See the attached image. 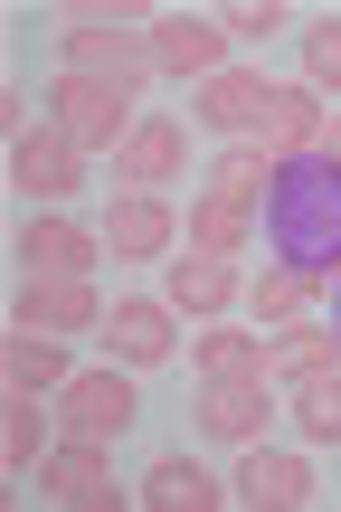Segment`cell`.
Segmentation results:
<instances>
[{
	"instance_id": "cell-25",
	"label": "cell",
	"mask_w": 341,
	"mask_h": 512,
	"mask_svg": "<svg viewBox=\"0 0 341 512\" xmlns=\"http://www.w3.org/2000/svg\"><path fill=\"white\" fill-rule=\"evenodd\" d=\"M294 427H304L313 446H341V370H323V380L294 389Z\"/></svg>"
},
{
	"instance_id": "cell-20",
	"label": "cell",
	"mask_w": 341,
	"mask_h": 512,
	"mask_svg": "<svg viewBox=\"0 0 341 512\" xmlns=\"http://www.w3.org/2000/svg\"><path fill=\"white\" fill-rule=\"evenodd\" d=\"M0 370H10V389H29V399H48V389H67V351H57V332H10V351H0Z\"/></svg>"
},
{
	"instance_id": "cell-17",
	"label": "cell",
	"mask_w": 341,
	"mask_h": 512,
	"mask_svg": "<svg viewBox=\"0 0 341 512\" xmlns=\"http://www.w3.org/2000/svg\"><path fill=\"white\" fill-rule=\"evenodd\" d=\"M237 304V266L228 256H171V313H199V323H209V313H228Z\"/></svg>"
},
{
	"instance_id": "cell-27",
	"label": "cell",
	"mask_w": 341,
	"mask_h": 512,
	"mask_svg": "<svg viewBox=\"0 0 341 512\" xmlns=\"http://www.w3.org/2000/svg\"><path fill=\"white\" fill-rule=\"evenodd\" d=\"M304 294H313V275H294V266H266L256 275V323H294V313H304Z\"/></svg>"
},
{
	"instance_id": "cell-13",
	"label": "cell",
	"mask_w": 341,
	"mask_h": 512,
	"mask_svg": "<svg viewBox=\"0 0 341 512\" xmlns=\"http://www.w3.org/2000/svg\"><path fill=\"white\" fill-rule=\"evenodd\" d=\"M256 133H266L275 162L313 152V143H323V95H313V86H266V124H256Z\"/></svg>"
},
{
	"instance_id": "cell-15",
	"label": "cell",
	"mask_w": 341,
	"mask_h": 512,
	"mask_svg": "<svg viewBox=\"0 0 341 512\" xmlns=\"http://www.w3.org/2000/svg\"><path fill=\"white\" fill-rule=\"evenodd\" d=\"M95 238H105V256H162V247H171V209L152 200V190H124V200L105 209Z\"/></svg>"
},
{
	"instance_id": "cell-24",
	"label": "cell",
	"mask_w": 341,
	"mask_h": 512,
	"mask_svg": "<svg viewBox=\"0 0 341 512\" xmlns=\"http://www.w3.org/2000/svg\"><path fill=\"white\" fill-rule=\"evenodd\" d=\"M190 247L199 256H237V247H247V209L218 200V190H199V200H190Z\"/></svg>"
},
{
	"instance_id": "cell-6",
	"label": "cell",
	"mask_w": 341,
	"mask_h": 512,
	"mask_svg": "<svg viewBox=\"0 0 341 512\" xmlns=\"http://www.w3.org/2000/svg\"><path fill=\"white\" fill-rule=\"evenodd\" d=\"M10 323L19 332H57V342H67V332H105V294H95L86 275H29Z\"/></svg>"
},
{
	"instance_id": "cell-14",
	"label": "cell",
	"mask_w": 341,
	"mask_h": 512,
	"mask_svg": "<svg viewBox=\"0 0 341 512\" xmlns=\"http://www.w3.org/2000/svg\"><path fill=\"white\" fill-rule=\"evenodd\" d=\"M323 370H341V332L323 323H285V332H266V380H323Z\"/></svg>"
},
{
	"instance_id": "cell-9",
	"label": "cell",
	"mask_w": 341,
	"mask_h": 512,
	"mask_svg": "<svg viewBox=\"0 0 341 512\" xmlns=\"http://www.w3.org/2000/svg\"><path fill=\"white\" fill-rule=\"evenodd\" d=\"M38 503H114V465L95 437H67L38 456Z\"/></svg>"
},
{
	"instance_id": "cell-4",
	"label": "cell",
	"mask_w": 341,
	"mask_h": 512,
	"mask_svg": "<svg viewBox=\"0 0 341 512\" xmlns=\"http://www.w3.org/2000/svg\"><path fill=\"white\" fill-rule=\"evenodd\" d=\"M133 418H143V399H133V380H124V370H76V380L57 389V427H67V437L114 446Z\"/></svg>"
},
{
	"instance_id": "cell-23",
	"label": "cell",
	"mask_w": 341,
	"mask_h": 512,
	"mask_svg": "<svg viewBox=\"0 0 341 512\" xmlns=\"http://www.w3.org/2000/svg\"><path fill=\"white\" fill-rule=\"evenodd\" d=\"M266 181H275V152L266 143H237L228 162L209 171V190H218V200H237V209H266Z\"/></svg>"
},
{
	"instance_id": "cell-10",
	"label": "cell",
	"mask_w": 341,
	"mask_h": 512,
	"mask_svg": "<svg viewBox=\"0 0 341 512\" xmlns=\"http://www.w3.org/2000/svg\"><path fill=\"white\" fill-rule=\"evenodd\" d=\"M171 342H180V332H171V304H152V294H124V304L105 313V351H114L124 370L171 361Z\"/></svg>"
},
{
	"instance_id": "cell-2",
	"label": "cell",
	"mask_w": 341,
	"mask_h": 512,
	"mask_svg": "<svg viewBox=\"0 0 341 512\" xmlns=\"http://www.w3.org/2000/svg\"><path fill=\"white\" fill-rule=\"evenodd\" d=\"M57 38H67V67L76 76H105V86H124V95L152 76V29L133 10H67Z\"/></svg>"
},
{
	"instance_id": "cell-26",
	"label": "cell",
	"mask_w": 341,
	"mask_h": 512,
	"mask_svg": "<svg viewBox=\"0 0 341 512\" xmlns=\"http://www.w3.org/2000/svg\"><path fill=\"white\" fill-rule=\"evenodd\" d=\"M304 86L313 95H341V10L304 29Z\"/></svg>"
},
{
	"instance_id": "cell-8",
	"label": "cell",
	"mask_w": 341,
	"mask_h": 512,
	"mask_svg": "<svg viewBox=\"0 0 341 512\" xmlns=\"http://www.w3.org/2000/svg\"><path fill=\"white\" fill-rule=\"evenodd\" d=\"M228 484H237V503H256V512H294V503H313V465L285 456V446H266V437L237 456Z\"/></svg>"
},
{
	"instance_id": "cell-12",
	"label": "cell",
	"mask_w": 341,
	"mask_h": 512,
	"mask_svg": "<svg viewBox=\"0 0 341 512\" xmlns=\"http://www.w3.org/2000/svg\"><path fill=\"white\" fill-rule=\"evenodd\" d=\"M180 124L171 114H143V124L124 133V152H114V181H133V190H152V200H162V181H180Z\"/></svg>"
},
{
	"instance_id": "cell-5",
	"label": "cell",
	"mask_w": 341,
	"mask_h": 512,
	"mask_svg": "<svg viewBox=\"0 0 341 512\" xmlns=\"http://www.w3.org/2000/svg\"><path fill=\"white\" fill-rule=\"evenodd\" d=\"M10 181L29 190V200H76V181H86V143H67L57 124H19L10 133Z\"/></svg>"
},
{
	"instance_id": "cell-7",
	"label": "cell",
	"mask_w": 341,
	"mask_h": 512,
	"mask_svg": "<svg viewBox=\"0 0 341 512\" xmlns=\"http://www.w3.org/2000/svg\"><path fill=\"white\" fill-rule=\"evenodd\" d=\"M152 67H162V76H199V86H209V76L228 67V29H218V19H199V10L152 19Z\"/></svg>"
},
{
	"instance_id": "cell-28",
	"label": "cell",
	"mask_w": 341,
	"mask_h": 512,
	"mask_svg": "<svg viewBox=\"0 0 341 512\" xmlns=\"http://www.w3.org/2000/svg\"><path fill=\"white\" fill-rule=\"evenodd\" d=\"M218 29H228V38H275V29H285V10H275V0H247V10H228Z\"/></svg>"
},
{
	"instance_id": "cell-16",
	"label": "cell",
	"mask_w": 341,
	"mask_h": 512,
	"mask_svg": "<svg viewBox=\"0 0 341 512\" xmlns=\"http://www.w3.org/2000/svg\"><path fill=\"white\" fill-rule=\"evenodd\" d=\"M95 247H105V238H86L76 219H29V228H19V266H29V275H86Z\"/></svg>"
},
{
	"instance_id": "cell-11",
	"label": "cell",
	"mask_w": 341,
	"mask_h": 512,
	"mask_svg": "<svg viewBox=\"0 0 341 512\" xmlns=\"http://www.w3.org/2000/svg\"><path fill=\"white\" fill-rule=\"evenodd\" d=\"M266 380H209L199 389V437H218V446H256L266 437Z\"/></svg>"
},
{
	"instance_id": "cell-29",
	"label": "cell",
	"mask_w": 341,
	"mask_h": 512,
	"mask_svg": "<svg viewBox=\"0 0 341 512\" xmlns=\"http://www.w3.org/2000/svg\"><path fill=\"white\" fill-rule=\"evenodd\" d=\"M313 152H323V162H341V114H323V143H313Z\"/></svg>"
},
{
	"instance_id": "cell-19",
	"label": "cell",
	"mask_w": 341,
	"mask_h": 512,
	"mask_svg": "<svg viewBox=\"0 0 341 512\" xmlns=\"http://www.w3.org/2000/svg\"><path fill=\"white\" fill-rule=\"evenodd\" d=\"M133 494H143L152 512H209V503H218V484H209V465H199V456H152Z\"/></svg>"
},
{
	"instance_id": "cell-18",
	"label": "cell",
	"mask_w": 341,
	"mask_h": 512,
	"mask_svg": "<svg viewBox=\"0 0 341 512\" xmlns=\"http://www.w3.org/2000/svg\"><path fill=\"white\" fill-rule=\"evenodd\" d=\"M199 124H218V133H256V124H266V76L218 67L209 86H199Z\"/></svg>"
},
{
	"instance_id": "cell-30",
	"label": "cell",
	"mask_w": 341,
	"mask_h": 512,
	"mask_svg": "<svg viewBox=\"0 0 341 512\" xmlns=\"http://www.w3.org/2000/svg\"><path fill=\"white\" fill-rule=\"evenodd\" d=\"M332 332H341V294H332Z\"/></svg>"
},
{
	"instance_id": "cell-22",
	"label": "cell",
	"mask_w": 341,
	"mask_h": 512,
	"mask_svg": "<svg viewBox=\"0 0 341 512\" xmlns=\"http://www.w3.org/2000/svg\"><path fill=\"white\" fill-rule=\"evenodd\" d=\"M38 456H48V418H38L29 389H10V418H0V465H10V475H38Z\"/></svg>"
},
{
	"instance_id": "cell-21",
	"label": "cell",
	"mask_w": 341,
	"mask_h": 512,
	"mask_svg": "<svg viewBox=\"0 0 341 512\" xmlns=\"http://www.w3.org/2000/svg\"><path fill=\"white\" fill-rule=\"evenodd\" d=\"M190 361L199 380H266V332H199Z\"/></svg>"
},
{
	"instance_id": "cell-3",
	"label": "cell",
	"mask_w": 341,
	"mask_h": 512,
	"mask_svg": "<svg viewBox=\"0 0 341 512\" xmlns=\"http://www.w3.org/2000/svg\"><path fill=\"white\" fill-rule=\"evenodd\" d=\"M48 124L67 133V143H114L124 152V133H133V95L124 86H105V76H76V67H57L48 76Z\"/></svg>"
},
{
	"instance_id": "cell-1",
	"label": "cell",
	"mask_w": 341,
	"mask_h": 512,
	"mask_svg": "<svg viewBox=\"0 0 341 512\" xmlns=\"http://www.w3.org/2000/svg\"><path fill=\"white\" fill-rule=\"evenodd\" d=\"M266 247L285 256L294 275H341V162L323 152H294V162H275L266 181Z\"/></svg>"
}]
</instances>
